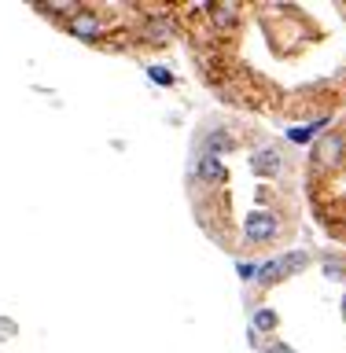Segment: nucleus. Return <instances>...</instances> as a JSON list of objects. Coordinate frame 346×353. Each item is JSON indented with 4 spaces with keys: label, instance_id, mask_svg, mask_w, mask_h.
<instances>
[{
    "label": "nucleus",
    "instance_id": "nucleus-7",
    "mask_svg": "<svg viewBox=\"0 0 346 353\" xmlns=\"http://www.w3.org/2000/svg\"><path fill=\"white\" fill-rule=\"evenodd\" d=\"M251 173H254V176H265V181L280 176V173H284V151L273 148V143H265V148L251 151Z\"/></svg>",
    "mask_w": 346,
    "mask_h": 353
},
{
    "label": "nucleus",
    "instance_id": "nucleus-13",
    "mask_svg": "<svg viewBox=\"0 0 346 353\" xmlns=\"http://www.w3.org/2000/svg\"><path fill=\"white\" fill-rule=\"evenodd\" d=\"M148 77H151V81H159V85H173V81H177V77L166 70V66H159V63L148 66Z\"/></svg>",
    "mask_w": 346,
    "mask_h": 353
},
{
    "label": "nucleus",
    "instance_id": "nucleus-12",
    "mask_svg": "<svg viewBox=\"0 0 346 353\" xmlns=\"http://www.w3.org/2000/svg\"><path fill=\"white\" fill-rule=\"evenodd\" d=\"M331 118H317V121H309V125H298V129H287V140H295V143H306V140H314L320 129L328 125Z\"/></svg>",
    "mask_w": 346,
    "mask_h": 353
},
{
    "label": "nucleus",
    "instance_id": "nucleus-4",
    "mask_svg": "<svg viewBox=\"0 0 346 353\" xmlns=\"http://www.w3.org/2000/svg\"><path fill=\"white\" fill-rule=\"evenodd\" d=\"M346 162V132H325L314 143V165L320 173H331Z\"/></svg>",
    "mask_w": 346,
    "mask_h": 353
},
{
    "label": "nucleus",
    "instance_id": "nucleus-17",
    "mask_svg": "<svg viewBox=\"0 0 346 353\" xmlns=\"http://www.w3.org/2000/svg\"><path fill=\"white\" fill-rule=\"evenodd\" d=\"M343 316H346V294H343Z\"/></svg>",
    "mask_w": 346,
    "mask_h": 353
},
{
    "label": "nucleus",
    "instance_id": "nucleus-8",
    "mask_svg": "<svg viewBox=\"0 0 346 353\" xmlns=\"http://www.w3.org/2000/svg\"><path fill=\"white\" fill-rule=\"evenodd\" d=\"M188 181H203V184H225L229 181V173H225V162L214 159V154H195V162H192V170H188Z\"/></svg>",
    "mask_w": 346,
    "mask_h": 353
},
{
    "label": "nucleus",
    "instance_id": "nucleus-5",
    "mask_svg": "<svg viewBox=\"0 0 346 353\" xmlns=\"http://www.w3.org/2000/svg\"><path fill=\"white\" fill-rule=\"evenodd\" d=\"M203 15H206V22H210V30L214 33H225V37H232V33L240 30V22H243V11H240V4H203Z\"/></svg>",
    "mask_w": 346,
    "mask_h": 353
},
{
    "label": "nucleus",
    "instance_id": "nucleus-11",
    "mask_svg": "<svg viewBox=\"0 0 346 353\" xmlns=\"http://www.w3.org/2000/svg\"><path fill=\"white\" fill-rule=\"evenodd\" d=\"M276 324H280L276 309H254V320H251V331H254V335H273Z\"/></svg>",
    "mask_w": 346,
    "mask_h": 353
},
{
    "label": "nucleus",
    "instance_id": "nucleus-16",
    "mask_svg": "<svg viewBox=\"0 0 346 353\" xmlns=\"http://www.w3.org/2000/svg\"><path fill=\"white\" fill-rule=\"evenodd\" d=\"M265 353H295V350L287 346V342H269V346H265Z\"/></svg>",
    "mask_w": 346,
    "mask_h": 353
},
{
    "label": "nucleus",
    "instance_id": "nucleus-18",
    "mask_svg": "<svg viewBox=\"0 0 346 353\" xmlns=\"http://www.w3.org/2000/svg\"><path fill=\"white\" fill-rule=\"evenodd\" d=\"M343 236H346V225H343Z\"/></svg>",
    "mask_w": 346,
    "mask_h": 353
},
{
    "label": "nucleus",
    "instance_id": "nucleus-10",
    "mask_svg": "<svg viewBox=\"0 0 346 353\" xmlns=\"http://www.w3.org/2000/svg\"><path fill=\"white\" fill-rule=\"evenodd\" d=\"M33 8H37V15H44V19L63 22L66 15L77 11V0H41V4H33Z\"/></svg>",
    "mask_w": 346,
    "mask_h": 353
},
{
    "label": "nucleus",
    "instance_id": "nucleus-3",
    "mask_svg": "<svg viewBox=\"0 0 346 353\" xmlns=\"http://www.w3.org/2000/svg\"><path fill=\"white\" fill-rule=\"evenodd\" d=\"M309 261H314V258H309V250H287V254H276V258H269L265 265H258V283H262V287H273V283L287 280V276L302 272Z\"/></svg>",
    "mask_w": 346,
    "mask_h": 353
},
{
    "label": "nucleus",
    "instance_id": "nucleus-9",
    "mask_svg": "<svg viewBox=\"0 0 346 353\" xmlns=\"http://www.w3.org/2000/svg\"><path fill=\"white\" fill-rule=\"evenodd\" d=\"M229 151H236V137L218 125V129H210L203 137V143H199L195 154H214V159H221V154H229Z\"/></svg>",
    "mask_w": 346,
    "mask_h": 353
},
{
    "label": "nucleus",
    "instance_id": "nucleus-15",
    "mask_svg": "<svg viewBox=\"0 0 346 353\" xmlns=\"http://www.w3.org/2000/svg\"><path fill=\"white\" fill-rule=\"evenodd\" d=\"M325 265H328V269H325V272H328V276H336V280H343V276H346V269H343V261H339V258H336V261H331V258H328Z\"/></svg>",
    "mask_w": 346,
    "mask_h": 353
},
{
    "label": "nucleus",
    "instance_id": "nucleus-1",
    "mask_svg": "<svg viewBox=\"0 0 346 353\" xmlns=\"http://www.w3.org/2000/svg\"><path fill=\"white\" fill-rule=\"evenodd\" d=\"M284 236V217L276 210L254 206L247 217H243V243L247 247H265V243L280 239Z\"/></svg>",
    "mask_w": 346,
    "mask_h": 353
},
{
    "label": "nucleus",
    "instance_id": "nucleus-2",
    "mask_svg": "<svg viewBox=\"0 0 346 353\" xmlns=\"http://www.w3.org/2000/svg\"><path fill=\"white\" fill-rule=\"evenodd\" d=\"M59 26H63V33H70L77 41H88V44L107 37V15L99 8H88V4H77V11L66 15Z\"/></svg>",
    "mask_w": 346,
    "mask_h": 353
},
{
    "label": "nucleus",
    "instance_id": "nucleus-14",
    "mask_svg": "<svg viewBox=\"0 0 346 353\" xmlns=\"http://www.w3.org/2000/svg\"><path fill=\"white\" fill-rule=\"evenodd\" d=\"M236 272H240V280H258V265L254 261H236Z\"/></svg>",
    "mask_w": 346,
    "mask_h": 353
},
{
    "label": "nucleus",
    "instance_id": "nucleus-6",
    "mask_svg": "<svg viewBox=\"0 0 346 353\" xmlns=\"http://www.w3.org/2000/svg\"><path fill=\"white\" fill-rule=\"evenodd\" d=\"M137 33H140L144 44H166V41L177 37V22H173V15H166V11H151V15L140 22Z\"/></svg>",
    "mask_w": 346,
    "mask_h": 353
}]
</instances>
